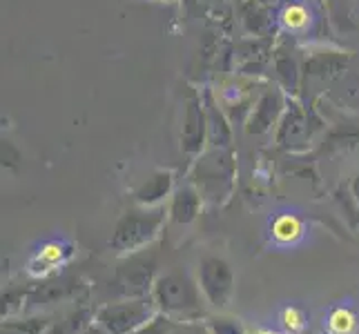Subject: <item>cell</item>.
<instances>
[{
  "label": "cell",
  "instance_id": "25",
  "mask_svg": "<svg viewBox=\"0 0 359 334\" xmlns=\"http://www.w3.org/2000/svg\"><path fill=\"white\" fill-rule=\"evenodd\" d=\"M170 334H196V332H192V330L185 328V330H170Z\"/></svg>",
  "mask_w": 359,
  "mask_h": 334
},
{
  "label": "cell",
  "instance_id": "15",
  "mask_svg": "<svg viewBox=\"0 0 359 334\" xmlns=\"http://www.w3.org/2000/svg\"><path fill=\"white\" fill-rule=\"evenodd\" d=\"M302 232H304V225L294 214H281L272 223V237L279 243H292L302 237Z\"/></svg>",
  "mask_w": 359,
  "mask_h": 334
},
{
  "label": "cell",
  "instance_id": "21",
  "mask_svg": "<svg viewBox=\"0 0 359 334\" xmlns=\"http://www.w3.org/2000/svg\"><path fill=\"white\" fill-rule=\"evenodd\" d=\"M210 334H245L243 326L237 319H215L208 326Z\"/></svg>",
  "mask_w": 359,
  "mask_h": 334
},
{
  "label": "cell",
  "instance_id": "20",
  "mask_svg": "<svg viewBox=\"0 0 359 334\" xmlns=\"http://www.w3.org/2000/svg\"><path fill=\"white\" fill-rule=\"evenodd\" d=\"M170 330H172V319L156 314L152 321H147L145 326H141L139 330H134L130 334H170Z\"/></svg>",
  "mask_w": 359,
  "mask_h": 334
},
{
  "label": "cell",
  "instance_id": "5",
  "mask_svg": "<svg viewBox=\"0 0 359 334\" xmlns=\"http://www.w3.org/2000/svg\"><path fill=\"white\" fill-rule=\"evenodd\" d=\"M319 120L297 98H288V107L283 111L279 125L275 130V141L286 152H306L319 132Z\"/></svg>",
  "mask_w": 359,
  "mask_h": 334
},
{
  "label": "cell",
  "instance_id": "16",
  "mask_svg": "<svg viewBox=\"0 0 359 334\" xmlns=\"http://www.w3.org/2000/svg\"><path fill=\"white\" fill-rule=\"evenodd\" d=\"M92 314L88 310H79L72 312L69 316H65L63 321H58L52 328H49L47 334H83L92 323H90Z\"/></svg>",
  "mask_w": 359,
  "mask_h": 334
},
{
  "label": "cell",
  "instance_id": "10",
  "mask_svg": "<svg viewBox=\"0 0 359 334\" xmlns=\"http://www.w3.org/2000/svg\"><path fill=\"white\" fill-rule=\"evenodd\" d=\"M348 54L341 52H317L308 56V60L302 65V90L319 85L324 88L326 83L337 81L341 74L348 67Z\"/></svg>",
  "mask_w": 359,
  "mask_h": 334
},
{
  "label": "cell",
  "instance_id": "19",
  "mask_svg": "<svg viewBox=\"0 0 359 334\" xmlns=\"http://www.w3.org/2000/svg\"><path fill=\"white\" fill-rule=\"evenodd\" d=\"M74 290V286H45L43 290H39V294H36L34 303H56L60 299H65V296H69V292Z\"/></svg>",
  "mask_w": 359,
  "mask_h": 334
},
{
  "label": "cell",
  "instance_id": "9",
  "mask_svg": "<svg viewBox=\"0 0 359 334\" xmlns=\"http://www.w3.org/2000/svg\"><path fill=\"white\" fill-rule=\"evenodd\" d=\"M208 150V120L203 96L190 92L185 98L183 120H181V152L190 160H196Z\"/></svg>",
  "mask_w": 359,
  "mask_h": 334
},
{
  "label": "cell",
  "instance_id": "7",
  "mask_svg": "<svg viewBox=\"0 0 359 334\" xmlns=\"http://www.w3.org/2000/svg\"><path fill=\"white\" fill-rule=\"evenodd\" d=\"M196 283H199L203 299L217 310L230 303L234 290V274L226 258L205 256L199 263V270H196Z\"/></svg>",
  "mask_w": 359,
  "mask_h": 334
},
{
  "label": "cell",
  "instance_id": "3",
  "mask_svg": "<svg viewBox=\"0 0 359 334\" xmlns=\"http://www.w3.org/2000/svg\"><path fill=\"white\" fill-rule=\"evenodd\" d=\"M168 221V207H141L136 205L134 209L123 214L112 232L109 247L118 254H134L147 250L156 237L161 234Z\"/></svg>",
  "mask_w": 359,
  "mask_h": 334
},
{
  "label": "cell",
  "instance_id": "14",
  "mask_svg": "<svg viewBox=\"0 0 359 334\" xmlns=\"http://www.w3.org/2000/svg\"><path fill=\"white\" fill-rule=\"evenodd\" d=\"M275 74L277 85L286 94H297L302 90V65L288 49H277L275 52Z\"/></svg>",
  "mask_w": 359,
  "mask_h": 334
},
{
  "label": "cell",
  "instance_id": "1",
  "mask_svg": "<svg viewBox=\"0 0 359 334\" xmlns=\"http://www.w3.org/2000/svg\"><path fill=\"white\" fill-rule=\"evenodd\" d=\"M190 183L210 205H224L237 188V156L230 147H208L192 160Z\"/></svg>",
  "mask_w": 359,
  "mask_h": 334
},
{
  "label": "cell",
  "instance_id": "8",
  "mask_svg": "<svg viewBox=\"0 0 359 334\" xmlns=\"http://www.w3.org/2000/svg\"><path fill=\"white\" fill-rule=\"evenodd\" d=\"M288 94L279 85H270L257 96L252 109L245 116V134L250 136H266L277 130L283 111L288 107Z\"/></svg>",
  "mask_w": 359,
  "mask_h": 334
},
{
  "label": "cell",
  "instance_id": "23",
  "mask_svg": "<svg viewBox=\"0 0 359 334\" xmlns=\"http://www.w3.org/2000/svg\"><path fill=\"white\" fill-rule=\"evenodd\" d=\"M351 194H353V199H355V203L359 205V176H355L353 181H351Z\"/></svg>",
  "mask_w": 359,
  "mask_h": 334
},
{
  "label": "cell",
  "instance_id": "2",
  "mask_svg": "<svg viewBox=\"0 0 359 334\" xmlns=\"http://www.w3.org/2000/svg\"><path fill=\"white\" fill-rule=\"evenodd\" d=\"M152 299L158 314L172 321H192L201 314V303L205 301L199 283L188 272L172 270L156 277L152 288Z\"/></svg>",
  "mask_w": 359,
  "mask_h": 334
},
{
  "label": "cell",
  "instance_id": "24",
  "mask_svg": "<svg viewBox=\"0 0 359 334\" xmlns=\"http://www.w3.org/2000/svg\"><path fill=\"white\" fill-rule=\"evenodd\" d=\"M83 334H107L101 326H98V323H94V326H90L88 330H85Z\"/></svg>",
  "mask_w": 359,
  "mask_h": 334
},
{
  "label": "cell",
  "instance_id": "22",
  "mask_svg": "<svg viewBox=\"0 0 359 334\" xmlns=\"http://www.w3.org/2000/svg\"><path fill=\"white\" fill-rule=\"evenodd\" d=\"M283 319H286L283 323H286L290 330H299V328L304 326V316H302L299 312H297V310H288L286 314H283Z\"/></svg>",
  "mask_w": 359,
  "mask_h": 334
},
{
  "label": "cell",
  "instance_id": "6",
  "mask_svg": "<svg viewBox=\"0 0 359 334\" xmlns=\"http://www.w3.org/2000/svg\"><path fill=\"white\" fill-rule=\"evenodd\" d=\"M154 272H156L154 254H147V250L128 254L116 267L114 288H116V292H121L123 299H143V296H152V288L156 281Z\"/></svg>",
  "mask_w": 359,
  "mask_h": 334
},
{
  "label": "cell",
  "instance_id": "18",
  "mask_svg": "<svg viewBox=\"0 0 359 334\" xmlns=\"http://www.w3.org/2000/svg\"><path fill=\"white\" fill-rule=\"evenodd\" d=\"M328 326L335 334H351L355 328V316L348 310H335L330 314Z\"/></svg>",
  "mask_w": 359,
  "mask_h": 334
},
{
  "label": "cell",
  "instance_id": "13",
  "mask_svg": "<svg viewBox=\"0 0 359 334\" xmlns=\"http://www.w3.org/2000/svg\"><path fill=\"white\" fill-rule=\"evenodd\" d=\"M203 107L208 120V147H230L232 127H230L228 111L221 107L219 98H215L210 92L203 96Z\"/></svg>",
  "mask_w": 359,
  "mask_h": 334
},
{
  "label": "cell",
  "instance_id": "11",
  "mask_svg": "<svg viewBox=\"0 0 359 334\" xmlns=\"http://www.w3.org/2000/svg\"><path fill=\"white\" fill-rule=\"evenodd\" d=\"M203 203L205 201L201 192L196 190L190 181L185 185H179L175 194H172V199L168 201V221L181 228L192 225V223L199 218Z\"/></svg>",
  "mask_w": 359,
  "mask_h": 334
},
{
  "label": "cell",
  "instance_id": "17",
  "mask_svg": "<svg viewBox=\"0 0 359 334\" xmlns=\"http://www.w3.org/2000/svg\"><path fill=\"white\" fill-rule=\"evenodd\" d=\"M308 20H311V14L304 5H290L283 9L281 14V22L286 25L290 32H302L308 27Z\"/></svg>",
  "mask_w": 359,
  "mask_h": 334
},
{
  "label": "cell",
  "instance_id": "4",
  "mask_svg": "<svg viewBox=\"0 0 359 334\" xmlns=\"http://www.w3.org/2000/svg\"><path fill=\"white\" fill-rule=\"evenodd\" d=\"M158 314L152 296L143 299H123L118 303H107L101 310H96L94 321L107 334H130L145 326Z\"/></svg>",
  "mask_w": 359,
  "mask_h": 334
},
{
  "label": "cell",
  "instance_id": "12",
  "mask_svg": "<svg viewBox=\"0 0 359 334\" xmlns=\"http://www.w3.org/2000/svg\"><path fill=\"white\" fill-rule=\"evenodd\" d=\"M175 172L156 169L134 190V203L141 207H161L175 194Z\"/></svg>",
  "mask_w": 359,
  "mask_h": 334
}]
</instances>
